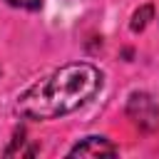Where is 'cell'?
I'll return each mask as SVG.
<instances>
[{
  "label": "cell",
  "instance_id": "1",
  "mask_svg": "<svg viewBox=\"0 0 159 159\" xmlns=\"http://www.w3.org/2000/svg\"><path fill=\"white\" fill-rule=\"evenodd\" d=\"M102 87V72L87 62L60 67L17 97V112L30 119H55L84 107Z\"/></svg>",
  "mask_w": 159,
  "mask_h": 159
},
{
  "label": "cell",
  "instance_id": "2",
  "mask_svg": "<svg viewBox=\"0 0 159 159\" xmlns=\"http://www.w3.org/2000/svg\"><path fill=\"white\" fill-rule=\"evenodd\" d=\"M127 117L144 132H154L159 127V107L147 92H134L127 102Z\"/></svg>",
  "mask_w": 159,
  "mask_h": 159
},
{
  "label": "cell",
  "instance_id": "3",
  "mask_svg": "<svg viewBox=\"0 0 159 159\" xmlns=\"http://www.w3.org/2000/svg\"><path fill=\"white\" fill-rule=\"evenodd\" d=\"M117 147L104 137H87L70 149V157H114Z\"/></svg>",
  "mask_w": 159,
  "mask_h": 159
},
{
  "label": "cell",
  "instance_id": "4",
  "mask_svg": "<svg viewBox=\"0 0 159 159\" xmlns=\"http://www.w3.org/2000/svg\"><path fill=\"white\" fill-rule=\"evenodd\" d=\"M152 15H154V7L152 5H142L134 15H132V22H129V27H132V32H139V30H144L147 27V22L152 20Z\"/></svg>",
  "mask_w": 159,
  "mask_h": 159
},
{
  "label": "cell",
  "instance_id": "5",
  "mask_svg": "<svg viewBox=\"0 0 159 159\" xmlns=\"http://www.w3.org/2000/svg\"><path fill=\"white\" fill-rule=\"evenodd\" d=\"M10 7H20V10H40L42 0H5Z\"/></svg>",
  "mask_w": 159,
  "mask_h": 159
}]
</instances>
